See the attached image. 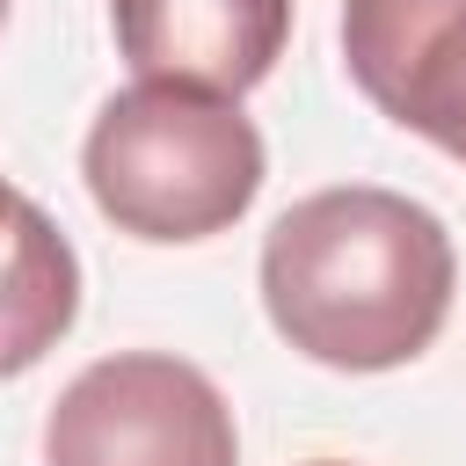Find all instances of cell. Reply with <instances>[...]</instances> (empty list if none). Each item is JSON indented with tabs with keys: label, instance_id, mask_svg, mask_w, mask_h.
Here are the masks:
<instances>
[{
	"label": "cell",
	"instance_id": "1",
	"mask_svg": "<svg viewBox=\"0 0 466 466\" xmlns=\"http://www.w3.org/2000/svg\"><path fill=\"white\" fill-rule=\"evenodd\" d=\"M451 233L430 204L342 182L299 197L262 240L269 328L335 371H393L422 357L451 313Z\"/></svg>",
	"mask_w": 466,
	"mask_h": 466
},
{
	"label": "cell",
	"instance_id": "6",
	"mask_svg": "<svg viewBox=\"0 0 466 466\" xmlns=\"http://www.w3.org/2000/svg\"><path fill=\"white\" fill-rule=\"evenodd\" d=\"M80 313V262L66 233L22 197L0 226V379L29 371Z\"/></svg>",
	"mask_w": 466,
	"mask_h": 466
},
{
	"label": "cell",
	"instance_id": "7",
	"mask_svg": "<svg viewBox=\"0 0 466 466\" xmlns=\"http://www.w3.org/2000/svg\"><path fill=\"white\" fill-rule=\"evenodd\" d=\"M22 204V189H7V175H0V226H7V211Z\"/></svg>",
	"mask_w": 466,
	"mask_h": 466
},
{
	"label": "cell",
	"instance_id": "2",
	"mask_svg": "<svg viewBox=\"0 0 466 466\" xmlns=\"http://www.w3.org/2000/svg\"><path fill=\"white\" fill-rule=\"evenodd\" d=\"M95 211L131 240H211L262 189V131L240 102L189 87H124L80 146Z\"/></svg>",
	"mask_w": 466,
	"mask_h": 466
},
{
	"label": "cell",
	"instance_id": "3",
	"mask_svg": "<svg viewBox=\"0 0 466 466\" xmlns=\"http://www.w3.org/2000/svg\"><path fill=\"white\" fill-rule=\"evenodd\" d=\"M44 466H240L226 393L167 357L124 350L95 357L44 422Z\"/></svg>",
	"mask_w": 466,
	"mask_h": 466
},
{
	"label": "cell",
	"instance_id": "9",
	"mask_svg": "<svg viewBox=\"0 0 466 466\" xmlns=\"http://www.w3.org/2000/svg\"><path fill=\"white\" fill-rule=\"evenodd\" d=\"M0 22H7V0H0Z\"/></svg>",
	"mask_w": 466,
	"mask_h": 466
},
{
	"label": "cell",
	"instance_id": "5",
	"mask_svg": "<svg viewBox=\"0 0 466 466\" xmlns=\"http://www.w3.org/2000/svg\"><path fill=\"white\" fill-rule=\"evenodd\" d=\"M116 51L153 87L240 102L291 36V0H109Z\"/></svg>",
	"mask_w": 466,
	"mask_h": 466
},
{
	"label": "cell",
	"instance_id": "4",
	"mask_svg": "<svg viewBox=\"0 0 466 466\" xmlns=\"http://www.w3.org/2000/svg\"><path fill=\"white\" fill-rule=\"evenodd\" d=\"M342 58L371 109L466 160V0H342Z\"/></svg>",
	"mask_w": 466,
	"mask_h": 466
},
{
	"label": "cell",
	"instance_id": "8",
	"mask_svg": "<svg viewBox=\"0 0 466 466\" xmlns=\"http://www.w3.org/2000/svg\"><path fill=\"white\" fill-rule=\"evenodd\" d=\"M313 466H342V459H313Z\"/></svg>",
	"mask_w": 466,
	"mask_h": 466
}]
</instances>
